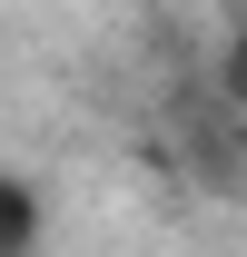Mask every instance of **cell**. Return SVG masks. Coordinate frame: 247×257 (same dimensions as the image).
<instances>
[{"instance_id": "6da1fadb", "label": "cell", "mask_w": 247, "mask_h": 257, "mask_svg": "<svg viewBox=\"0 0 247 257\" xmlns=\"http://www.w3.org/2000/svg\"><path fill=\"white\" fill-rule=\"evenodd\" d=\"M40 237H50V198H40V178L0 168V257H40Z\"/></svg>"}, {"instance_id": "7a4b0ae2", "label": "cell", "mask_w": 247, "mask_h": 257, "mask_svg": "<svg viewBox=\"0 0 247 257\" xmlns=\"http://www.w3.org/2000/svg\"><path fill=\"white\" fill-rule=\"evenodd\" d=\"M217 99H227V109H247V20L217 40Z\"/></svg>"}]
</instances>
